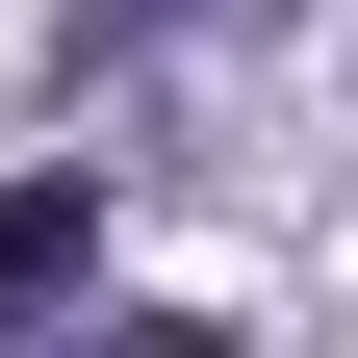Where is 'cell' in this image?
Listing matches in <instances>:
<instances>
[{
	"instance_id": "obj_1",
	"label": "cell",
	"mask_w": 358,
	"mask_h": 358,
	"mask_svg": "<svg viewBox=\"0 0 358 358\" xmlns=\"http://www.w3.org/2000/svg\"><path fill=\"white\" fill-rule=\"evenodd\" d=\"M103 282V179H0V307H77Z\"/></svg>"
}]
</instances>
